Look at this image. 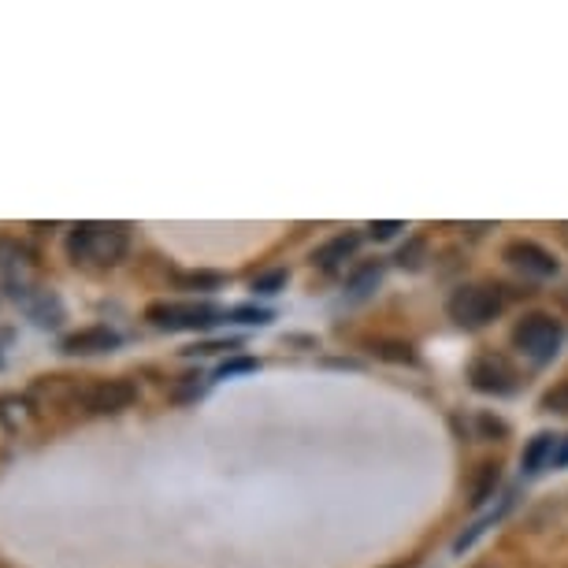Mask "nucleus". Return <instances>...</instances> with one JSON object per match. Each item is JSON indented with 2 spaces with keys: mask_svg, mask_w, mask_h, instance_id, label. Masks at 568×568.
<instances>
[{
  "mask_svg": "<svg viewBox=\"0 0 568 568\" xmlns=\"http://www.w3.org/2000/svg\"><path fill=\"white\" fill-rule=\"evenodd\" d=\"M383 357H394V361H413V353L409 346H387V349H379Z\"/></svg>",
  "mask_w": 568,
  "mask_h": 568,
  "instance_id": "21",
  "label": "nucleus"
},
{
  "mask_svg": "<svg viewBox=\"0 0 568 568\" xmlns=\"http://www.w3.org/2000/svg\"><path fill=\"white\" fill-rule=\"evenodd\" d=\"M283 286H286V272H283V267H275V272H264V275L253 278V291L256 294H278Z\"/></svg>",
  "mask_w": 568,
  "mask_h": 568,
  "instance_id": "15",
  "label": "nucleus"
},
{
  "mask_svg": "<svg viewBox=\"0 0 568 568\" xmlns=\"http://www.w3.org/2000/svg\"><path fill=\"white\" fill-rule=\"evenodd\" d=\"M256 368H261V361H256V357H234V361H223L220 364V379H227V375H242V372H256Z\"/></svg>",
  "mask_w": 568,
  "mask_h": 568,
  "instance_id": "17",
  "label": "nucleus"
},
{
  "mask_svg": "<svg viewBox=\"0 0 568 568\" xmlns=\"http://www.w3.org/2000/svg\"><path fill=\"white\" fill-rule=\"evenodd\" d=\"M495 484H498V468L487 465L484 468V479H479L476 490H471V506H484V501L490 498V490H495Z\"/></svg>",
  "mask_w": 568,
  "mask_h": 568,
  "instance_id": "16",
  "label": "nucleus"
},
{
  "mask_svg": "<svg viewBox=\"0 0 568 568\" xmlns=\"http://www.w3.org/2000/svg\"><path fill=\"white\" fill-rule=\"evenodd\" d=\"M542 409H546V413H561V416H568V379H565V383H557L554 390H546V394H542Z\"/></svg>",
  "mask_w": 568,
  "mask_h": 568,
  "instance_id": "14",
  "label": "nucleus"
},
{
  "mask_svg": "<svg viewBox=\"0 0 568 568\" xmlns=\"http://www.w3.org/2000/svg\"><path fill=\"white\" fill-rule=\"evenodd\" d=\"M368 231H372V239H379V242H383V239H390V234H398V231H402V223H398V220H390V223H372Z\"/></svg>",
  "mask_w": 568,
  "mask_h": 568,
  "instance_id": "19",
  "label": "nucleus"
},
{
  "mask_svg": "<svg viewBox=\"0 0 568 568\" xmlns=\"http://www.w3.org/2000/svg\"><path fill=\"white\" fill-rule=\"evenodd\" d=\"M179 286H197V291H212V286H223L220 272H179Z\"/></svg>",
  "mask_w": 568,
  "mask_h": 568,
  "instance_id": "13",
  "label": "nucleus"
},
{
  "mask_svg": "<svg viewBox=\"0 0 568 568\" xmlns=\"http://www.w3.org/2000/svg\"><path fill=\"white\" fill-rule=\"evenodd\" d=\"M517 379H520L517 368H513L501 353H484V357H476L468 364V383L479 394H495V398H501V394L517 390Z\"/></svg>",
  "mask_w": 568,
  "mask_h": 568,
  "instance_id": "7",
  "label": "nucleus"
},
{
  "mask_svg": "<svg viewBox=\"0 0 568 568\" xmlns=\"http://www.w3.org/2000/svg\"><path fill=\"white\" fill-rule=\"evenodd\" d=\"M220 316L212 302H153L145 308V320L160 331H205L220 324Z\"/></svg>",
  "mask_w": 568,
  "mask_h": 568,
  "instance_id": "4",
  "label": "nucleus"
},
{
  "mask_svg": "<svg viewBox=\"0 0 568 568\" xmlns=\"http://www.w3.org/2000/svg\"><path fill=\"white\" fill-rule=\"evenodd\" d=\"M554 465H557V468H568V435H565L561 443H557V449H554Z\"/></svg>",
  "mask_w": 568,
  "mask_h": 568,
  "instance_id": "20",
  "label": "nucleus"
},
{
  "mask_svg": "<svg viewBox=\"0 0 568 568\" xmlns=\"http://www.w3.org/2000/svg\"><path fill=\"white\" fill-rule=\"evenodd\" d=\"M126 253H131V227L126 223H74L68 234L71 264L93 267V272L123 264Z\"/></svg>",
  "mask_w": 568,
  "mask_h": 568,
  "instance_id": "1",
  "label": "nucleus"
},
{
  "mask_svg": "<svg viewBox=\"0 0 568 568\" xmlns=\"http://www.w3.org/2000/svg\"><path fill=\"white\" fill-rule=\"evenodd\" d=\"M506 261H509L513 267H520L524 275H535V278L557 275L554 253H546L542 245H535V242H509V245H506Z\"/></svg>",
  "mask_w": 568,
  "mask_h": 568,
  "instance_id": "8",
  "label": "nucleus"
},
{
  "mask_svg": "<svg viewBox=\"0 0 568 568\" xmlns=\"http://www.w3.org/2000/svg\"><path fill=\"white\" fill-rule=\"evenodd\" d=\"M0 286H4L8 297H16L23 308L45 291L38 253L19 239H12V234H0Z\"/></svg>",
  "mask_w": 568,
  "mask_h": 568,
  "instance_id": "2",
  "label": "nucleus"
},
{
  "mask_svg": "<svg viewBox=\"0 0 568 568\" xmlns=\"http://www.w3.org/2000/svg\"><path fill=\"white\" fill-rule=\"evenodd\" d=\"M546 457L554 460V435H535L524 449V471H539Z\"/></svg>",
  "mask_w": 568,
  "mask_h": 568,
  "instance_id": "12",
  "label": "nucleus"
},
{
  "mask_svg": "<svg viewBox=\"0 0 568 568\" xmlns=\"http://www.w3.org/2000/svg\"><path fill=\"white\" fill-rule=\"evenodd\" d=\"M357 245H361L357 234H338V239H331V242L320 245L313 261H316L320 267H327V272H331V267H338L342 261H346V256L357 253Z\"/></svg>",
  "mask_w": 568,
  "mask_h": 568,
  "instance_id": "11",
  "label": "nucleus"
},
{
  "mask_svg": "<svg viewBox=\"0 0 568 568\" xmlns=\"http://www.w3.org/2000/svg\"><path fill=\"white\" fill-rule=\"evenodd\" d=\"M476 568H487V565H476Z\"/></svg>",
  "mask_w": 568,
  "mask_h": 568,
  "instance_id": "22",
  "label": "nucleus"
},
{
  "mask_svg": "<svg viewBox=\"0 0 568 568\" xmlns=\"http://www.w3.org/2000/svg\"><path fill=\"white\" fill-rule=\"evenodd\" d=\"M115 346H120V335H115L112 327H82L74 331V335H68L60 342L63 353H71V357H93V353H112Z\"/></svg>",
  "mask_w": 568,
  "mask_h": 568,
  "instance_id": "9",
  "label": "nucleus"
},
{
  "mask_svg": "<svg viewBox=\"0 0 568 568\" xmlns=\"http://www.w3.org/2000/svg\"><path fill=\"white\" fill-rule=\"evenodd\" d=\"M231 316H234V320H242V324H267V320H272V313H267V308H250V305L234 308Z\"/></svg>",
  "mask_w": 568,
  "mask_h": 568,
  "instance_id": "18",
  "label": "nucleus"
},
{
  "mask_svg": "<svg viewBox=\"0 0 568 568\" xmlns=\"http://www.w3.org/2000/svg\"><path fill=\"white\" fill-rule=\"evenodd\" d=\"M446 313L449 320H454L457 327H484L490 324L498 313H501V294L495 291V286H479V283H468V286H457L454 294H449L446 302Z\"/></svg>",
  "mask_w": 568,
  "mask_h": 568,
  "instance_id": "3",
  "label": "nucleus"
},
{
  "mask_svg": "<svg viewBox=\"0 0 568 568\" xmlns=\"http://www.w3.org/2000/svg\"><path fill=\"white\" fill-rule=\"evenodd\" d=\"M23 313H27L30 320H34L38 327H45V331L63 324V302H60V294H57V291H49V286L34 297V302H30V305L23 308Z\"/></svg>",
  "mask_w": 568,
  "mask_h": 568,
  "instance_id": "10",
  "label": "nucleus"
},
{
  "mask_svg": "<svg viewBox=\"0 0 568 568\" xmlns=\"http://www.w3.org/2000/svg\"><path fill=\"white\" fill-rule=\"evenodd\" d=\"M561 338H565V327L546 313L524 316L520 324L513 327V346H517L520 353H528V357L539 361V364L554 361V353L561 349Z\"/></svg>",
  "mask_w": 568,
  "mask_h": 568,
  "instance_id": "5",
  "label": "nucleus"
},
{
  "mask_svg": "<svg viewBox=\"0 0 568 568\" xmlns=\"http://www.w3.org/2000/svg\"><path fill=\"white\" fill-rule=\"evenodd\" d=\"M138 402V387L131 379H93L82 387V409L93 416H115L123 409H131Z\"/></svg>",
  "mask_w": 568,
  "mask_h": 568,
  "instance_id": "6",
  "label": "nucleus"
},
{
  "mask_svg": "<svg viewBox=\"0 0 568 568\" xmlns=\"http://www.w3.org/2000/svg\"><path fill=\"white\" fill-rule=\"evenodd\" d=\"M0 364H4V361H0Z\"/></svg>",
  "mask_w": 568,
  "mask_h": 568,
  "instance_id": "23",
  "label": "nucleus"
}]
</instances>
